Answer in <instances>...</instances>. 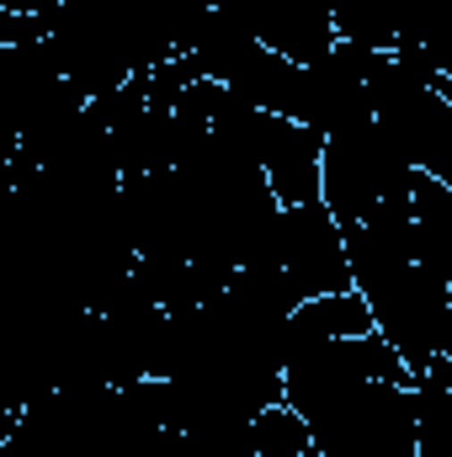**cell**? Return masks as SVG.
I'll return each instance as SVG.
<instances>
[{"label":"cell","instance_id":"6da1fadb","mask_svg":"<svg viewBox=\"0 0 452 457\" xmlns=\"http://www.w3.org/2000/svg\"><path fill=\"white\" fill-rule=\"evenodd\" d=\"M367 383L415 388V372L378 330L356 336V341H304L282 367V404H293L309 426H320L346 399H356Z\"/></svg>","mask_w":452,"mask_h":457},{"label":"cell","instance_id":"7a4b0ae2","mask_svg":"<svg viewBox=\"0 0 452 457\" xmlns=\"http://www.w3.org/2000/svg\"><path fill=\"white\" fill-rule=\"evenodd\" d=\"M415 187V165L389 144L378 122H356L325 138V208L340 224H362L378 208H405Z\"/></svg>","mask_w":452,"mask_h":457},{"label":"cell","instance_id":"3957f363","mask_svg":"<svg viewBox=\"0 0 452 457\" xmlns=\"http://www.w3.org/2000/svg\"><path fill=\"white\" fill-rule=\"evenodd\" d=\"M362 298L372 303L378 336L405 356V367L421 378L448 356L452 336V282L431 277L426 266H399L394 277L362 287Z\"/></svg>","mask_w":452,"mask_h":457},{"label":"cell","instance_id":"277c9868","mask_svg":"<svg viewBox=\"0 0 452 457\" xmlns=\"http://www.w3.org/2000/svg\"><path fill=\"white\" fill-rule=\"evenodd\" d=\"M266 261L282 266L304 298L356 287L351 282V255H346V224L325 203H304V208H282L272 239H266Z\"/></svg>","mask_w":452,"mask_h":457},{"label":"cell","instance_id":"5b68a950","mask_svg":"<svg viewBox=\"0 0 452 457\" xmlns=\"http://www.w3.org/2000/svg\"><path fill=\"white\" fill-rule=\"evenodd\" d=\"M261 170H266L282 208L325 203V133H314L309 122L266 112V122H261Z\"/></svg>","mask_w":452,"mask_h":457},{"label":"cell","instance_id":"8992f818","mask_svg":"<svg viewBox=\"0 0 452 457\" xmlns=\"http://www.w3.org/2000/svg\"><path fill=\"white\" fill-rule=\"evenodd\" d=\"M261 43L293 64H320L336 54V16H331V0H282L266 27H261Z\"/></svg>","mask_w":452,"mask_h":457},{"label":"cell","instance_id":"52a82bcc","mask_svg":"<svg viewBox=\"0 0 452 457\" xmlns=\"http://www.w3.org/2000/svg\"><path fill=\"white\" fill-rule=\"evenodd\" d=\"M410 224H415V266L452 282V187L415 170L410 187Z\"/></svg>","mask_w":452,"mask_h":457},{"label":"cell","instance_id":"ba28073f","mask_svg":"<svg viewBox=\"0 0 452 457\" xmlns=\"http://www.w3.org/2000/svg\"><path fill=\"white\" fill-rule=\"evenodd\" d=\"M372 330H378V320H372V303L362 298V287H340V293H320V298L298 303L293 351L304 341H356V336H372Z\"/></svg>","mask_w":452,"mask_h":457},{"label":"cell","instance_id":"9c48e42d","mask_svg":"<svg viewBox=\"0 0 452 457\" xmlns=\"http://www.w3.org/2000/svg\"><path fill=\"white\" fill-rule=\"evenodd\" d=\"M331 16H336L340 43H356V48H372V54L399 48V32H394L399 0H331Z\"/></svg>","mask_w":452,"mask_h":457},{"label":"cell","instance_id":"30bf717a","mask_svg":"<svg viewBox=\"0 0 452 457\" xmlns=\"http://www.w3.org/2000/svg\"><path fill=\"white\" fill-rule=\"evenodd\" d=\"M250 431H255L261 457H309L314 453V426H309L293 404H272V410H261V415L250 420Z\"/></svg>","mask_w":452,"mask_h":457},{"label":"cell","instance_id":"8fae6325","mask_svg":"<svg viewBox=\"0 0 452 457\" xmlns=\"http://www.w3.org/2000/svg\"><path fill=\"white\" fill-rule=\"evenodd\" d=\"M0 11H21V16H59L64 11V0H0Z\"/></svg>","mask_w":452,"mask_h":457},{"label":"cell","instance_id":"7c38bea8","mask_svg":"<svg viewBox=\"0 0 452 457\" xmlns=\"http://www.w3.org/2000/svg\"><path fill=\"white\" fill-rule=\"evenodd\" d=\"M437 181H448L452 187V149H448V160H442V170H437Z\"/></svg>","mask_w":452,"mask_h":457},{"label":"cell","instance_id":"4fadbf2b","mask_svg":"<svg viewBox=\"0 0 452 457\" xmlns=\"http://www.w3.org/2000/svg\"><path fill=\"white\" fill-rule=\"evenodd\" d=\"M448 361H452V336H448Z\"/></svg>","mask_w":452,"mask_h":457}]
</instances>
